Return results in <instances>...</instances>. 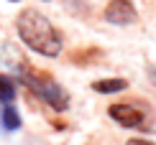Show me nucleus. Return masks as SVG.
Listing matches in <instances>:
<instances>
[{
    "mask_svg": "<svg viewBox=\"0 0 156 145\" xmlns=\"http://www.w3.org/2000/svg\"><path fill=\"white\" fill-rule=\"evenodd\" d=\"M16 28H18V36L21 41L34 49L36 54L41 56H59L62 54V36L59 31L54 28L46 15H41L38 10H23L16 21Z\"/></svg>",
    "mask_w": 156,
    "mask_h": 145,
    "instance_id": "obj_1",
    "label": "nucleus"
},
{
    "mask_svg": "<svg viewBox=\"0 0 156 145\" xmlns=\"http://www.w3.org/2000/svg\"><path fill=\"white\" fill-rule=\"evenodd\" d=\"M23 84L28 87L31 92H34L36 97H41L44 102L49 104V107H54L56 112H62V110H67V104H69V97H67V92H64L59 84L54 82L49 74H41V71H31V69H23Z\"/></svg>",
    "mask_w": 156,
    "mask_h": 145,
    "instance_id": "obj_2",
    "label": "nucleus"
},
{
    "mask_svg": "<svg viewBox=\"0 0 156 145\" xmlns=\"http://www.w3.org/2000/svg\"><path fill=\"white\" fill-rule=\"evenodd\" d=\"M105 18L115 25H128L136 21V8L131 0H110L105 8Z\"/></svg>",
    "mask_w": 156,
    "mask_h": 145,
    "instance_id": "obj_3",
    "label": "nucleus"
},
{
    "mask_svg": "<svg viewBox=\"0 0 156 145\" xmlns=\"http://www.w3.org/2000/svg\"><path fill=\"white\" fill-rule=\"evenodd\" d=\"M110 117L123 127H141L144 125V112L131 107V104H113L110 107Z\"/></svg>",
    "mask_w": 156,
    "mask_h": 145,
    "instance_id": "obj_4",
    "label": "nucleus"
},
{
    "mask_svg": "<svg viewBox=\"0 0 156 145\" xmlns=\"http://www.w3.org/2000/svg\"><path fill=\"white\" fill-rule=\"evenodd\" d=\"M128 87L126 79H100V82L92 84L95 92H100V94H113V92H123Z\"/></svg>",
    "mask_w": 156,
    "mask_h": 145,
    "instance_id": "obj_5",
    "label": "nucleus"
},
{
    "mask_svg": "<svg viewBox=\"0 0 156 145\" xmlns=\"http://www.w3.org/2000/svg\"><path fill=\"white\" fill-rule=\"evenodd\" d=\"M0 125L5 130H18L21 127V115L16 112V107H10V104L3 107V112H0Z\"/></svg>",
    "mask_w": 156,
    "mask_h": 145,
    "instance_id": "obj_6",
    "label": "nucleus"
},
{
    "mask_svg": "<svg viewBox=\"0 0 156 145\" xmlns=\"http://www.w3.org/2000/svg\"><path fill=\"white\" fill-rule=\"evenodd\" d=\"M13 97H16V84H13V79L0 74V102L8 104V102H13Z\"/></svg>",
    "mask_w": 156,
    "mask_h": 145,
    "instance_id": "obj_7",
    "label": "nucleus"
},
{
    "mask_svg": "<svg viewBox=\"0 0 156 145\" xmlns=\"http://www.w3.org/2000/svg\"><path fill=\"white\" fill-rule=\"evenodd\" d=\"M128 145H156V143H148V140H141V137H136V140H128Z\"/></svg>",
    "mask_w": 156,
    "mask_h": 145,
    "instance_id": "obj_8",
    "label": "nucleus"
}]
</instances>
